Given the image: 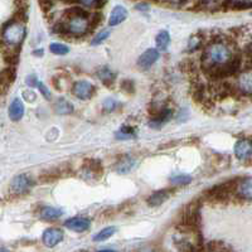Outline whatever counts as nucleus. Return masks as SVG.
I'll list each match as a JSON object with an SVG mask.
<instances>
[{
  "label": "nucleus",
  "mask_w": 252,
  "mask_h": 252,
  "mask_svg": "<svg viewBox=\"0 0 252 252\" xmlns=\"http://www.w3.org/2000/svg\"><path fill=\"white\" fill-rule=\"evenodd\" d=\"M231 60V52L226 44L220 42H213L204 49L202 62L203 68L212 69L215 67L222 66Z\"/></svg>",
  "instance_id": "obj_1"
},
{
  "label": "nucleus",
  "mask_w": 252,
  "mask_h": 252,
  "mask_svg": "<svg viewBox=\"0 0 252 252\" xmlns=\"http://www.w3.org/2000/svg\"><path fill=\"white\" fill-rule=\"evenodd\" d=\"M26 37V28L20 22L12 20L3 28V40L8 46H18Z\"/></svg>",
  "instance_id": "obj_2"
},
{
  "label": "nucleus",
  "mask_w": 252,
  "mask_h": 252,
  "mask_svg": "<svg viewBox=\"0 0 252 252\" xmlns=\"http://www.w3.org/2000/svg\"><path fill=\"white\" fill-rule=\"evenodd\" d=\"M241 67V58L235 57V58H231L227 63L222 64V66H218L215 67V68L209 69V75L212 76L215 78H224V77H228V76H232L235 75L236 72L240 69Z\"/></svg>",
  "instance_id": "obj_3"
},
{
  "label": "nucleus",
  "mask_w": 252,
  "mask_h": 252,
  "mask_svg": "<svg viewBox=\"0 0 252 252\" xmlns=\"http://www.w3.org/2000/svg\"><path fill=\"white\" fill-rule=\"evenodd\" d=\"M201 220L199 215V204L197 202H193L186 208L183 213V226L187 228H197Z\"/></svg>",
  "instance_id": "obj_4"
},
{
  "label": "nucleus",
  "mask_w": 252,
  "mask_h": 252,
  "mask_svg": "<svg viewBox=\"0 0 252 252\" xmlns=\"http://www.w3.org/2000/svg\"><path fill=\"white\" fill-rule=\"evenodd\" d=\"M34 182L32 181V178L26 174H19L17 177L13 178L12 183H10V190L17 194H22V193L28 192L29 189L33 187Z\"/></svg>",
  "instance_id": "obj_5"
},
{
  "label": "nucleus",
  "mask_w": 252,
  "mask_h": 252,
  "mask_svg": "<svg viewBox=\"0 0 252 252\" xmlns=\"http://www.w3.org/2000/svg\"><path fill=\"white\" fill-rule=\"evenodd\" d=\"M90 29V22L87 17H75L71 18L67 24V31L75 35L85 34Z\"/></svg>",
  "instance_id": "obj_6"
},
{
  "label": "nucleus",
  "mask_w": 252,
  "mask_h": 252,
  "mask_svg": "<svg viewBox=\"0 0 252 252\" xmlns=\"http://www.w3.org/2000/svg\"><path fill=\"white\" fill-rule=\"evenodd\" d=\"M92 91H94V87L87 81H78L73 85V89H72L73 94L81 100H89L91 97Z\"/></svg>",
  "instance_id": "obj_7"
},
{
  "label": "nucleus",
  "mask_w": 252,
  "mask_h": 252,
  "mask_svg": "<svg viewBox=\"0 0 252 252\" xmlns=\"http://www.w3.org/2000/svg\"><path fill=\"white\" fill-rule=\"evenodd\" d=\"M63 240V232L60 228H48L44 231L42 241L47 247H55Z\"/></svg>",
  "instance_id": "obj_8"
},
{
  "label": "nucleus",
  "mask_w": 252,
  "mask_h": 252,
  "mask_svg": "<svg viewBox=\"0 0 252 252\" xmlns=\"http://www.w3.org/2000/svg\"><path fill=\"white\" fill-rule=\"evenodd\" d=\"M158 58H159V52H158V49H154V48L146 49L143 55L139 57L138 64L143 69H148L150 68L155 62H157Z\"/></svg>",
  "instance_id": "obj_9"
},
{
  "label": "nucleus",
  "mask_w": 252,
  "mask_h": 252,
  "mask_svg": "<svg viewBox=\"0 0 252 252\" xmlns=\"http://www.w3.org/2000/svg\"><path fill=\"white\" fill-rule=\"evenodd\" d=\"M64 226L75 232H85L90 228V220L83 217H73L67 220L64 222Z\"/></svg>",
  "instance_id": "obj_10"
},
{
  "label": "nucleus",
  "mask_w": 252,
  "mask_h": 252,
  "mask_svg": "<svg viewBox=\"0 0 252 252\" xmlns=\"http://www.w3.org/2000/svg\"><path fill=\"white\" fill-rule=\"evenodd\" d=\"M252 154V143L250 140H240L235 145V155L240 160H245Z\"/></svg>",
  "instance_id": "obj_11"
},
{
  "label": "nucleus",
  "mask_w": 252,
  "mask_h": 252,
  "mask_svg": "<svg viewBox=\"0 0 252 252\" xmlns=\"http://www.w3.org/2000/svg\"><path fill=\"white\" fill-rule=\"evenodd\" d=\"M24 115V105L20 98H14L9 106V118L13 121H19Z\"/></svg>",
  "instance_id": "obj_12"
},
{
  "label": "nucleus",
  "mask_w": 252,
  "mask_h": 252,
  "mask_svg": "<svg viewBox=\"0 0 252 252\" xmlns=\"http://www.w3.org/2000/svg\"><path fill=\"white\" fill-rule=\"evenodd\" d=\"M238 195L244 199H249L252 201V178H247L241 182L237 187H236Z\"/></svg>",
  "instance_id": "obj_13"
},
{
  "label": "nucleus",
  "mask_w": 252,
  "mask_h": 252,
  "mask_svg": "<svg viewBox=\"0 0 252 252\" xmlns=\"http://www.w3.org/2000/svg\"><path fill=\"white\" fill-rule=\"evenodd\" d=\"M126 17H127V12H126V9L124 8V6L121 5L115 6V8L112 9L111 15H110L109 24L111 27L118 26V24L123 23L124 20L126 19Z\"/></svg>",
  "instance_id": "obj_14"
},
{
  "label": "nucleus",
  "mask_w": 252,
  "mask_h": 252,
  "mask_svg": "<svg viewBox=\"0 0 252 252\" xmlns=\"http://www.w3.org/2000/svg\"><path fill=\"white\" fill-rule=\"evenodd\" d=\"M56 114L60 115H68L73 112V105L66 100V98H58L53 105Z\"/></svg>",
  "instance_id": "obj_15"
},
{
  "label": "nucleus",
  "mask_w": 252,
  "mask_h": 252,
  "mask_svg": "<svg viewBox=\"0 0 252 252\" xmlns=\"http://www.w3.org/2000/svg\"><path fill=\"white\" fill-rule=\"evenodd\" d=\"M169 197V192L166 189H163V190H158V192L153 193L149 198H148V203L152 207H158L163 204L164 202L168 199Z\"/></svg>",
  "instance_id": "obj_16"
},
{
  "label": "nucleus",
  "mask_w": 252,
  "mask_h": 252,
  "mask_svg": "<svg viewBox=\"0 0 252 252\" xmlns=\"http://www.w3.org/2000/svg\"><path fill=\"white\" fill-rule=\"evenodd\" d=\"M240 90L245 94H252V73L251 72H244L238 78Z\"/></svg>",
  "instance_id": "obj_17"
},
{
  "label": "nucleus",
  "mask_w": 252,
  "mask_h": 252,
  "mask_svg": "<svg viewBox=\"0 0 252 252\" xmlns=\"http://www.w3.org/2000/svg\"><path fill=\"white\" fill-rule=\"evenodd\" d=\"M62 215L63 212L61 209L53 208V207H44V208L40 211V218L44 220H58Z\"/></svg>",
  "instance_id": "obj_18"
},
{
  "label": "nucleus",
  "mask_w": 252,
  "mask_h": 252,
  "mask_svg": "<svg viewBox=\"0 0 252 252\" xmlns=\"http://www.w3.org/2000/svg\"><path fill=\"white\" fill-rule=\"evenodd\" d=\"M134 159L130 157H124L121 160H119V163L116 164L115 166V169L116 172L120 173V174H126V173H129L130 170L132 169V166H134Z\"/></svg>",
  "instance_id": "obj_19"
},
{
  "label": "nucleus",
  "mask_w": 252,
  "mask_h": 252,
  "mask_svg": "<svg viewBox=\"0 0 252 252\" xmlns=\"http://www.w3.org/2000/svg\"><path fill=\"white\" fill-rule=\"evenodd\" d=\"M170 116H172V111H170V110H163V111H160L159 114L155 115V118L153 119L150 125H152L153 127H159V126H161L163 124H165L166 121L169 120Z\"/></svg>",
  "instance_id": "obj_20"
},
{
  "label": "nucleus",
  "mask_w": 252,
  "mask_h": 252,
  "mask_svg": "<svg viewBox=\"0 0 252 252\" xmlns=\"http://www.w3.org/2000/svg\"><path fill=\"white\" fill-rule=\"evenodd\" d=\"M85 169L89 170V172L94 173V174H101L103 170L102 164L97 159H87L85 161Z\"/></svg>",
  "instance_id": "obj_21"
},
{
  "label": "nucleus",
  "mask_w": 252,
  "mask_h": 252,
  "mask_svg": "<svg viewBox=\"0 0 252 252\" xmlns=\"http://www.w3.org/2000/svg\"><path fill=\"white\" fill-rule=\"evenodd\" d=\"M15 80V71L10 68H5L1 72V86L5 89L6 86H10Z\"/></svg>",
  "instance_id": "obj_22"
},
{
  "label": "nucleus",
  "mask_w": 252,
  "mask_h": 252,
  "mask_svg": "<svg viewBox=\"0 0 252 252\" xmlns=\"http://www.w3.org/2000/svg\"><path fill=\"white\" fill-rule=\"evenodd\" d=\"M116 232V227L111 226V227H106V228H103L102 231L97 233V235L94 236V242H101V241H105L107 238H110L111 236L115 235Z\"/></svg>",
  "instance_id": "obj_23"
},
{
  "label": "nucleus",
  "mask_w": 252,
  "mask_h": 252,
  "mask_svg": "<svg viewBox=\"0 0 252 252\" xmlns=\"http://www.w3.org/2000/svg\"><path fill=\"white\" fill-rule=\"evenodd\" d=\"M169 42H170V37L168 32L163 31L157 35V47L160 49V51H165L166 47L169 46Z\"/></svg>",
  "instance_id": "obj_24"
},
{
  "label": "nucleus",
  "mask_w": 252,
  "mask_h": 252,
  "mask_svg": "<svg viewBox=\"0 0 252 252\" xmlns=\"http://www.w3.org/2000/svg\"><path fill=\"white\" fill-rule=\"evenodd\" d=\"M97 76L100 77V80H102V82L106 83V85H110V82H114L115 75L111 72V69H109L107 67H103V68L98 69Z\"/></svg>",
  "instance_id": "obj_25"
},
{
  "label": "nucleus",
  "mask_w": 252,
  "mask_h": 252,
  "mask_svg": "<svg viewBox=\"0 0 252 252\" xmlns=\"http://www.w3.org/2000/svg\"><path fill=\"white\" fill-rule=\"evenodd\" d=\"M49 49H51L52 53H55V55H60V56L67 55V53L69 52L68 47L64 46V44H62V43H52L51 46H49Z\"/></svg>",
  "instance_id": "obj_26"
},
{
  "label": "nucleus",
  "mask_w": 252,
  "mask_h": 252,
  "mask_svg": "<svg viewBox=\"0 0 252 252\" xmlns=\"http://www.w3.org/2000/svg\"><path fill=\"white\" fill-rule=\"evenodd\" d=\"M172 183L175 184V186H186V184L190 183L192 182V178L189 177V175H175V177H173L172 179Z\"/></svg>",
  "instance_id": "obj_27"
},
{
  "label": "nucleus",
  "mask_w": 252,
  "mask_h": 252,
  "mask_svg": "<svg viewBox=\"0 0 252 252\" xmlns=\"http://www.w3.org/2000/svg\"><path fill=\"white\" fill-rule=\"evenodd\" d=\"M109 35H110V31H109V29H106V31L100 32V33H98V34L96 35V37H94V39H92L91 44H92V46H97V44L102 43V42L105 39H107V37H109Z\"/></svg>",
  "instance_id": "obj_28"
},
{
  "label": "nucleus",
  "mask_w": 252,
  "mask_h": 252,
  "mask_svg": "<svg viewBox=\"0 0 252 252\" xmlns=\"http://www.w3.org/2000/svg\"><path fill=\"white\" fill-rule=\"evenodd\" d=\"M228 5L231 8L236 9V10H240V9H250L252 8V1H231V3H228Z\"/></svg>",
  "instance_id": "obj_29"
},
{
  "label": "nucleus",
  "mask_w": 252,
  "mask_h": 252,
  "mask_svg": "<svg viewBox=\"0 0 252 252\" xmlns=\"http://www.w3.org/2000/svg\"><path fill=\"white\" fill-rule=\"evenodd\" d=\"M102 22V14H100V13H94V15H92V19H90V28H96V27H98V24Z\"/></svg>",
  "instance_id": "obj_30"
},
{
  "label": "nucleus",
  "mask_w": 252,
  "mask_h": 252,
  "mask_svg": "<svg viewBox=\"0 0 252 252\" xmlns=\"http://www.w3.org/2000/svg\"><path fill=\"white\" fill-rule=\"evenodd\" d=\"M121 87H123V90L125 92H127V94H130V92H134V83L131 82L130 80H125L121 82Z\"/></svg>",
  "instance_id": "obj_31"
},
{
  "label": "nucleus",
  "mask_w": 252,
  "mask_h": 252,
  "mask_svg": "<svg viewBox=\"0 0 252 252\" xmlns=\"http://www.w3.org/2000/svg\"><path fill=\"white\" fill-rule=\"evenodd\" d=\"M37 87H38V89H39V91L42 92V94H43V96L47 98V100H49V98H51V92H49V90L47 89L46 86H44L43 83L38 81V82H37Z\"/></svg>",
  "instance_id": "obj_32"
},
{
  "label": "nucleus",
  "mask_w": 252,
  "mask_h": 252,
  "mask_svg": "<svg viewBox=\"0 0 252 252\" xmlns=\"http://www.w3.org/2000/svg\"><path fill=\"white\" fill-rule=\"evenodd\" d=\"M115 106H116V103H115V101L112 100V98H107V100L103 102V109L107 110V111H111V110H114Z\"/></svg>",
  "instance_id": "obj_33"
},
{
  "label": "nucleus",
  "mask_w": 252,
  "mask_h": 252,
  "mask_svg": "<svg viewBox=\"0 0 252 252\" xmlns=\"http://www.w3.org/2000/svg\"><path fill=\"white\" fill-rule=\"evenodd\" d=\"M201 44V39L199 38H190V40H189V48L190 49H195L198 46Z\"/></svg>",
  "instance_id": "obj_34"
},
{
  "label": "nucleus",
  "mask_w": 252,
  "mask_h": 252,
  "mask_svg": "<svg viewBox=\"0 0 252 252\" xmlns=\"http://www.w3.org/2000/svg\"><path fill=\"white\" fill-rule=\"evenodd\" d=\"M52 4H53V3H49V1H40L39 5L44 6V10H48V9L52 6Z\"/></svg>",
  "instance_id": "obj_35"
},
{
  "label": "nucleus",
  "mask_w": 252,
  "mask_h": 252,
  "mask_svg": "<svg viewBox=\"0 0 252 252\" xmlns=\"http://www.w3.org/2000/svg\"><path fill=\"white\" fill-rule=\"evenodd\" d=\"M97 252H116V251H112V250H102V251H97Z\"/></svg>",
  "instance_id": "obj_36"
},
{
  "label": "nucleus",
  "mask_w": 252,
  "mask_h": 252,
  "mask_svg": "<svg viewBox=\"0 0 252 252\" xmlns=\"http://www.w3.org/2000/svg\"><path fill=\"white\" fill-rule=\"evenodd\" d=\"M1 252H9V251H6V250L4 249V247H1Z\"/></svg>",
  "instance_id": "obj_37"
}]
</instances>
